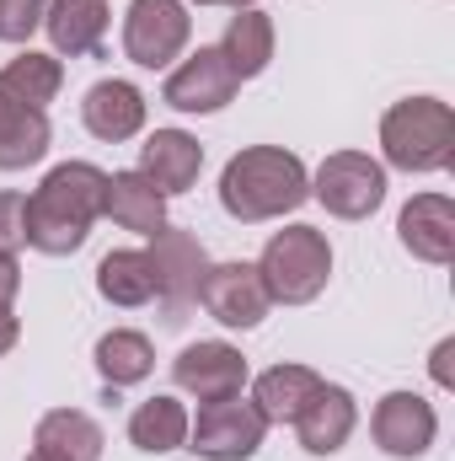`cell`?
Listing matches in <instances>:
<instances>
[{
  "label": "cell",
  "mask_w": 455,
  "mask_h": 461,
  "mask_svg": "<svg viewBox=\"0 0 455 461\" xmlns=\"http://www.w3.org/2000/svg\"><path fill=\"white\" fill-rule=\"evenodd\" d=\"M103 194H108V172L92 167V161H65L54 167L38 194L22 204V236L32 252H49V258H70L92 226L103 221Z\"/></svg>",
  "instance_id": "cell-1"
},
{
  "label": "cell",
  "mask_w": 455,
  "mask_h": 461,
  "mask_svg": "<svg viewBox=\"0 0 455 461\" xmlns=\"http://www.w3.org/2000/svg\"><path fill=\"white\" fill-rule=\"evenodd\" d=\"M306 199H311V172L295 150H279V145H252L230 156L220 172V204L241 226L295 215Z\"/></svg>",
  "instance_id": "cell-2"
},
{
  "label": "cell",
  "mask_w": 455,
  "mask_h": 461,
  "mask_svg": "<svg viewBox=\"0 0 455 461\" xmlns=\"http://www.w3.org/2000/svg\"><path fill=\"white\" fill-rule=\"evenodd\" d=\"M380 150L402 172H445L455 161V113L440 97H407L380 118Z\"/></svg>",
  "instance_id": "cell-3"
},
{
  "label": "cell",
  "mask_w": 455,
  "mask_h": 461,
  "mask_svg": "<svg viewBox=\"0 0 455 461\" xmlns=\"http://www.w3.org/2000/svg\"><path fill=\"white\" fill-rule=\"evenodd\" d=\"M257 274H263V290L268 301L279 306H306L327 290L333 279V247L317 226H284L268 236L263 258H257Z\"/></svg>",
  "instance_id": "cell-4"
},
{
  "label": "cell",
  "mask_w": 455,
  "mask_h": 461,
  "mask_svg": "<svg viewBox=\"0 0 455 461\" xmlns=\"http://www.w3.org/2000/svg\"><path fill=\"white\" fill-rule=\"evenodd\" d=\"M311 194H317L322 210L338 215V221H370V215L386 204V167L370 161L364 150H333V156L317 167Z\"/></svg>",
  "instance_id": "cell-5"
},
{
  "label": "cell",
  "mask_w": 455,
  "mask_h": 461,
  "mask_svg": "<svg viewBox=\"0 0 455 461\" xmlns=\"http://www.w3.org/2000/svg\"><path fill=\"white\" fill-rule=\"evenodd\" d=\"M263 435H268V424L252 402H241V392L204 402L199 419H188V451H199L210 461H252Z\"/></svg>",
  "instance_id": "cell-6"
},
{
  "label": "cell",
  "mask_w": 455,
  "mask_h": 461,
  "mask_svg": "<svg viewBox=\"0 0 455 461\" xmlns=\"http://www.w3.org/2000/svg\"><path fill=\"white\" fill-rule=\"evenodd\" d=\"M150 241H156V247H150L156 301H161L166 322H183V317H188V306L199 301V285H204V268H210L204 241H199L193 230H172V226H161Z\"/></svg>",
  "instance_id": "cell-7"
},
{
  "label": "cell",
  "mask_w": 455,
  "mask_h": 461,
  "mask_svg": "<svg viewBox=\"0 0 455 461\" xmlns=\"http://www.w3.org/2000/svg\"><path fill=\"white\" fill-rule=\"evenodd\" d=\"M193 16L183 11V0H134L123 16V54L139 70H166L183 49H188Z\"/></svg>",
  "instance_id": "cell-8"
},
{
  "label": "cell",
  "mask_w": 455,
  "mask_h": 461,
  "mask_svg": "<svg viewBox=\"0 0 455 461\" xmlns=\"http://www.w3.org/2000/svg\"><path fill=\"white\" fill-rule=\"evenodd\" d=\"M199 306L220 322V328H257L268 317V290H263V274L257 263H215L204 268V285H199Z\"/></svg>",
  "instance_id": "cell-9"
},
{
  "label": "cell",
  "mask_w": 455,
  "mask_h": 461,
  "mask_svg": "<svg viewBox=\"0 0 455 461\" xmlns=\"http://www.w3.org/2000/svg\"><path fill=\"white\" fill-rule=\"evenodd\" d=\"M370 429H375V446H380L386 456L413 461V456H424V451L434 446L440 413H434V402H424L418 392H386V397L375 402Z\"/></svg>",
  "instance_id": "cell-10"
},
{
  "label": "cell",
  "mask_w": 455,
  "mask_h": 461,
  "mask_svg": "<svg viewBox=\"0 0 455 461\" xmlns=\"http://www.w3.org/2000/svg\"><path fill=\"white\" fill-rule=\"evenodd\" d=\"M236 70L226 65L220 49H199L193 59H183L172 76H166V92L161 103L177 108V113H220L230 97H236Z\"/></svg>",
  "instance_id": "cell-11"
},
{
  "label": "cell",
  "mask_w": 455,
  "mask_h": 461,
  "mask_svg": "<svg viewBox=\"0 0 455 461\" xmlns=\"http://www.w3.org/2000/svg\"><path fill=\"white\" fill-rule=\"evenodd\" d=\"M172 381L199 402L236 397L246 386V359H241V348L220 344V339H199V344H188L172 359Z\"/></svg>",
  "instance_id": "cell-12"
},
{
  "label": "cell",
  "mask_w": 455,
  "mask_h": 461,
  "mask_svg": "<svg viewBox=\"0 0 455 461\" xmlns=\"http://www.w3.org/2000/svg\"><path fill=\"white\" fill-rule=\"evenodd\" d=\"M139 172L172 199V194H188L204 172V145L183 129H156L145 145H139Z\"/></svg>",
  "instance_id": "cell-13"
},
{
  "label": "cell",
  "mask_w": 455,
  "mask_h": 461,
  "mask_svg": "<svg viewBox=\"0 0 455 461\" xmlns=\"http://www.w3.org/2000/svg\"><path fill=\"white\" fill-rule=\"evenodd\" d=\"M397 236H402V247H407L413 258L445 268V263L455 258V204L445 199V194H418V199L402 210Z\"/></svg>",
  "instance_id": "cell-14"
},
{
  "label": "cell",
  "mask_w": 455,
  "mask_h": 461,
  "mask_svg": "<svg viewBox=\"0 0 455 461\" xmlns=\"http://www.w3.org/2000/svg\"><path fill=\"white\" fill-rule=\"evenodd\" d=\"M353 424H359L353 392L348 386H322L306 402V413L295 419V435H300V446L311 456H338L343 446H348V435H353Z\"/></svg>",
  "instance_id": "cell-15"
},
{
  "label": "cell",
  "mask_w": 455,
  "mask_h": 461,
  "mask_svg": "<svg viewBox=\"0 0 455 461\" xmlns=\"http://www.w3.org/2000/svg\"><path fill=\"white\" fill-rule=\"evenodd\" d=\"M322 386L327 381L311 365H273V370H263L252 381V408L263 413V424H295Z\"/></svg>",
  "instance_id": "cell-16"
},
{
  "label": "cell",
  "mask_w": 455,
  "mask_h": 461,
  "mask_svg": "<svg viewBox=\"0 0 455 461\" xmlns=\"http://www.w3.org/2000/svg\"><path fill=\"white\" fill-rule=\"evenodd\" d=\"M81 118H86V129L103 140V145H123V140H134L139 129H145V97H139V86H129V81H97L92 92H86V103H81Z\"/></svg>",
  "instance_id": "cell-17"
},
{
  "label": "cell",
  "mask_w": 455,
  "mask_h": 461,
  "mask_svg": "<svg viewBox=\"0 0 455 461\" xmlns=\"http://www.w3.org/2000/svg\"><path fill=\"white\" fill-rule=\"evenodd\" d=\"M103 215L113 226L134 230V236H156V230L166 226V194L145 172H113L108 194H103Z\"/></svg>",
  "instance_id": "cell-18"
},
{
  "label": "cell",
  "mask_w": 455,
  "mask_h": 461,
  "mask_svg": "<svg viewBox=\"0 0 455 461\" xmlns=\"http://www.w3.org/2000/svg\"><path fill=\"white\" fill-rule=\"evenodd\" d=\"M108 22H113L108 0H49V11H43L49 43H54L59 54H70V59L97 54L103 38H108Z\"/></svg>",
  "instance_id": "cell-19"
},
{
  "label": "cell",
  "mask_w": 455,
  "mask_h": 461,
  "mask_svg": "<svg viewBox=\"0 0 455 461\" xmlns=\"http://www.w3.org/2000/svg\"><path fill=\"white\" fill-rule=\"evenodd\" d=\"M49 113L16 103L5 86H0V172H22V167H38L49 156Z\"/></svg>",
  "instance_id": "cell-20"
},
{
  "label": "cell",
  "mask_w": 455,
  "mask_h": 461,
  "mask_svg": "<svg viewBox=\"0 0 455 461\" xmlns=\"http://www.w3.org/2000/svg\"><path fill=\"white\" fill-rule=\"evenodd\" d=\"M103 446H108V440H103V424H97L92 413H81V408H54V413H43L38 429H32V451L59 456V461H97Z\"/></svg>",
  "instance_id": "cell-21"
},
{
  "label": "cell",
  "mask_w": 455,
  "mask_h": 461,
  "mask_svg": "<svg viewBox=\"0 0 455 461\" xmlns=\"http://www.w3.org/2000/svg\"><path fill=\"white\" fill-rule=\"evenodd\" d=\"M97 295L108 306H150L156 301V268H150V252L145 247H118L97 263Z\"/></svg>",
  "instance_id": "cell-22"
},
{
  "label": "cell",
  "mask_w": 455,
  "mask_h": 461,
  "mask_svg": "<svg viewBox=\"0 0 455 461\" xmlns=\"http://www.w3.org/2000/svg\"><path fill=\"white\" fill-rule=\"evenodd\" d=\"M215 49L226 54V65L236 70V81L263 76V70H268V59H273V16H268V11H257V5L236 11V16L226 22V38H220Z\"/></svg>",
  "instance_id": "cell-23"
},
{
  "label": "cell",
  "mask_w": 455,
  "mask_h": 461,
  "mask_svg": "<svg viewBox=\"0 0 455 461\" xmlns=\"http://www.w3.org/2000/svg\"><path fill=\"white\" fill-rule=\"evenodd\" d=\"M129 440L145 451V456H166V451H183L188 446V408L177 397H145L134 413H129Z\"/></svg>",
  "instance_id": "cell-24"
},
{
  "label": "cell",
  "mask_w": 455,
  "mask_h": 461,
  "mask_svg": "<svg viewBox=\"0 0 455 461\" xmlns=\"http://www.w3.org/2000/svg\"><path fill=\"white\" fill-rule=\"evenodd\" d=\"M97 375L108 381V386H139L150 370H156V348L145 333H134V328H113V333H103L97 339Z\"/></svg>",
  "instance_id": "cell-25"
},
{
  "label": "cell",
  "mask_w": 455,
  "mask_h": 461,
  "mask_svg": "<svg viewBox=\"0 0 455 461\" xmlns=\"http://www.w3.org/2000/svg\"><path fill=\"white\" fill-rule=\"evenodd\" d=\"M0 86L16 97V103H27V108H49L54 97H59V86H65V65L54 59V54H38V49H27V54H16L5 70H0Z\"/></svg>",
  "instance_id": "cell-26"
},
{
  "label": "cell",
  "mask_w": 455,
  "mask_h": 461,
  "mask_svg": "<svg viewBox=\"0 0 455 461\" xmlns=\"http://www.w3.org/2000/svg\"><path fill=\"white\" fill-rule=\"evenodd\" d=\"M49 0H0V43H27L43 27Z\"/></svg>",
  "instance_id": "cell-27"
},
{
  "label": "cell",
  "mask_w": 455,
  "mask_h": 461,
  "mask_svg": "<svg viewBox=\"0 0 455 461\" xmlns=\"http://www.w3.org/2000/svg\"><path fill=\"white\" fill-rule=\"evenodd\" d=\"M22 194H0V252L5 258H16V247H27V236H22Z\"/></svg>",
  "instance_id": "cell-28"
},
{
  "label": "cell",
  "mask_w": 455,
  "mask_h": 461,
  "mask_svg": "<svg viewBox=\"0 0 455 461\" xmlns=\"http://www.w3.org/2000/svg\"><path fill=\"white\" fill-rule=\"evenodd\" d=\"M16 290H22V263L0 252V306H11V301H16Z\"/></svg>",
  "instance_id": "cell-29"
},
{
  "label": "cell",
  "mask_w": 455,
  "mask_h": 461,
  "mask_svg": "<svg viewBox=\"0 0 455 461\" xmlns=\"http://www.w3.org/2000/svg\"><path fill=\"white\" fill-rule=\"evenodd\" d=\"M16 339H22V322H16V312H11V306H0V354H11Z\"/></svg>",
  "instance_id": "cell-30"
},
{
  "label": "cell",
  "mask_w": 455,
  "mask_h": 461,
  "mask_svg": "<svg viewBox=\"0 0 455 461\" xmlns=\"http://www.w3.org/2000/svg\"><path fill=\"white\" fill-rule=\"evenodd\" d=\"M451 354H455V339H445V344L434 348V381L440 386H451Z\"/></svg>",
  "instance_id": "cell-31"
},
{
  "label": "cell",
  "mask_w": 455,
  "mask_h": 461,
  "mask_svg": "<svg viewBox=\"0 0 455 461\" xmlns=\"http://www.w3.org/2000/svg\"><path fill=\"white\" fill-rule=\"evenodd\" d=\"M193 5H230V11H246L252 0H193Z\"/></svg>",
  "instance_id": "cell-32"
},
{
  "label": "cell",
  "mask_w": 455,
  "mask_h": 461,
  "mask_svg": "<svg viewBox=\"0 0 455 461\" xmlns=\"http://www.w3.org/2000/svg\"><path fill=\"white\" fill-rule=\"evenodd\" d=\"M27 461H59V456H43V451H32V456H27Z\"/></svg>",
  "instance_id": "cell-33"
}]
</instances>
